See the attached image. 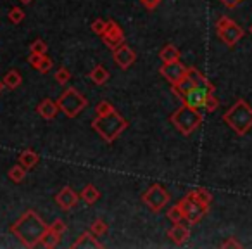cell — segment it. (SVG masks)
I'll return each mask as SVG.
<instances>
[{
  "mask_svg": "<svg viewBox=\"0 0 252 249\" xmlns=\"http://www.w3.org/2000/svg\"><path fill=\"white\" fill-rule=\"evenodd\" d=\"M26 172H28V170H26L25 166L16 165V166H12V168L9 170L7 177H9V180H12L14 183H21L23 180L26 178Z\"/></svg>",
  "mask_w": 252,
  "mask_h": 249,
  "instance_id": "cell-26",
  "label": "cell"
},
{
  "mask_svg": "<svg viewBox=\"0 0 252 249\" xmlns=\"http://www.w3.org/2000/svg\"><path fill=\"white\" fill-rule=\"evenodd\" d=\"M105 28H107V21H104V19H95V21L92 23V32L98 36L104 35Z\"/></svg>",
  "mask_w": 252,
  "mask_h": 249,
  "instance_id": "cell-34",
  "label": "cell"
},
{
  "mask_svg": "<svg viewBox=\"0 0 252 249\" xmlns=\"http://www.w3.org/2000/svg\"><path fill=\"white\" fill-rule=\"evenodd\" d=\"M36 112H38L43 119H54L57 116V112H59L57 101H52V99H43V101L36 106Z\"/></svg>",
  "mask_w": 252,
  "mask_h": 249,
  "instance_id": "cell-16",
  "label": "cell"
},
{
  "mask_svg": "<svg viewBox=\"0 0 252 249\" xmlns=\"http://www.w3.org/2000/svg\"><path fill=\"white\" fill-rule=\"evenodd\" d=\"M168 237L175 242L176 246H183L187 241L190 239V228L185 227V225L180 221V223H175L171 228L168 230Z\"/></svg>",
  "mask_w": 252,
  "mask_h": 249,
  "instance_id": "cell-15",
  "label": "cell"
},
{
  "mask_svg": "<svg viewBox=\"0 0 252 249\" xmlns=\"http://www.w3.org/2000/svg\"><path fill=\"white\" fill-rule=\"evenodd\" d=\"M168 220L171 221V223H180V221L185 220L182 208H180L178 204H175V206H171V208L168 210Z\"/></svg>",
  "mask_w": 252,
  "mask_h": 249,
  "instance_id": "cell-28",
  "label": "cell"
},
{
  "mask_svg": "<svg viewBox=\"0 0 252 249\" xmlns=\"http://www.w3.org/2000/svg\"><path fill=\"white\" fill-rule=\"evenodd\" d=\"M78 201H80V194L74 192L71 187H64V189H61L59 192H57V196H56L57 206H59L61 210H64V211L73 210V208L78 204Z\"/></svg>",
  "mask_w": 252,
  "mask_h": 249,
  "instance_id": "cell-13",
  "label": "cell"
},
{
  "mask_svg": "<svg viewBox=\"0 0 252 249\" xmlns=\"http://www.w3.org/2000/svg\"><path fill=\"white\" fill-rule=\"evenodd\" d=\"M57 106H59V111L63 112L66 118L73 119L88 106V99L85 97V95H81L74 87H67L66 90L61 94V97L57 99Z\"/></svg>",
  "mask_w": 252,
  "mask_h": 249,
  "instance_id": "cell-5",
  "label": "cell"
},
{
  "mask_svg": "<svg viewBox=\"0 0 252 249\" xmlns=\"http://www.w3.org/2000/svg\"><path fill=\"white\" fill-rule=\"evenodd\" d=\"M47 49H49V47H47V43L43 42V40H40V38L35 40V42L30 45V52H32V54H40V56H45Z\"/></svg>",
  "mask_w": 252,
  "mask_h": 249,
  "instance_id": "cell-33",
  "label": "cell"
},
{
  "mask_svg": "<svg viewBox=\"0 0 252 249\" xmlns=\"http://www.w3.org/2000/svg\"><path fill=\"white\" fill-rule=\"evenodd\" d=\"M112 111H116V109H114V106H112L109 101H102V102H98L97 107H95V112H97V116L111 114Z\"/></svg>",
  "mask_w": 252,
  "mask_h": 249,
  "instance_id": "cell-30",
  "label": "cell"
},
{
  "mask_svg": "<svg viewBox=\"0 0 252 249\" xmlns=\"http://www.w3.org/2000/svg\"><path fill=\"white\" fill-rule=\"evenodd\" d=\"M49 227H50V230H54V232H56V234H59V235H64V232L67 230L66 221L61 220V218H57V220H54V223H52V225H49Z\"/></svg>",
  "mask_w": 252,
  "mask_h": 249,
  "instance_id": "cell-35",
  "label": "cell"
},
{
  "mask_svg": "<svg viewBox=\"0 0 252 249\" xmlns=\"http://www.w3.org/2000/svg\"><path fill=\"white\" fill-rule=\"evenodd\" d=\"M90 232L95 235V237H100V235H105L109 232V225L105 223L104 220H100V218H97V220L92 221L90 225Z\"/></svg>",
  "mask_w": 252,
  "mask_h": 249,
  "instance_id": "cell-27",
  "label": "cell"
},
{
  "mask_svg": "<svg viewBox=\"0 0 252 249\" xmlns=\"http://www.w3.org/2000/svg\"><path fill=\"white\" fill-rule=\"evenodd\" d=\"M187 74H189L190 78L193 80V83H195V87H206V88H211V90H216V87H214L213 83H211L209 80H207L206 76H204L202 73H200L197 68H189V71H187Z\"/></svg>",
  "mask_w": 252,
  "mask_h": 249,
  "instance_id": "cell-19",
  "label": "cell"
},
{
  "mask_svg": "<svg viewBox=\"0 0 252 249\" xmlns=\"http://www.w3.org/2000/svg\"><path fill=\"white\" fill-rule=\"evenodd\" d=\"M90 80L95 85H105L109 81V71L105 70L102 64H97L94 70L90 71Z\"/></svg>",
  "mask_w": 252,
  "mask_h": 249,
  "instance_id": "cell-20",
  "label": "cell"
},
{
  "mask_svg": "<svg viewBox=\"0 0 252 249\" xmlns=\"http://www.w3.org/2000/svg\"><path fill=\"white\" fill-rule=\"evenodd\" d=\"M140 2L144 4L145 9H149V11H154V9L161 4V0H140Z\"/></svg>",
  "mask_w": 252,
  "mask_h": 249,
  "instance_id": "cell-39",
  "label": "cell"
},
{
  "mask_svg": "<svg viewBox=\"0 0 252 249\" xmlns=\"http://www.w3.org/2000/svg\"><path fill=\"white\" fill-rule=\"evenodd\" d=\"M112 57H114L116 64H118L121 70H128L131 64L137 61V54L131 47H128L126 43H121L118 49L112 50Z\"/></svg>",
  "mask_w": 252,
  "mask_h": 249,
  "instance_id": "cell-12",
  "label": "cell"
},
{
  "mask_svg": "<svg viewBox=\"0 0 252 249\" xmlns=\"http://www.w3.org/2000/svg\"><path fill=\"white\" fill-rule=\"evenodd\" d=\"M221 248H224V249H228V248H235V249H238V248H242V242H238L235 237H228L226 241L221 244Z\"/></svg>",
  "mask_w": 252,
  "mask_h": 249,
  "instance_id": "cell-37",
  "label": "cell"
},
{
  "mask_svg": "<svg viewBox=\"0 0 252 249\" xmlns=\"http://www.w3.org/2000/svg\"><path fill=\"white\" fill-rule=\"evenodd\" d=\"M178 206L182 208L185 221H189L190 225L199 223V221L207 214V211H209V206H204V204L197 203V201H192L187 196L178 201Z\"/></svg>",
  "mask_w": 252,
  "mask_h": 249,
  "instance_id": "cell-8",
  "label": "cell"
},
{
  "mask_svg": "<svg viewBox=\"0 0 252 249\" xmlns=\"http://www.w3.org/2000/svg\"><path fill=\"white\" fill-rule=\"evenodd\" d=\"M214 90L206 87H195L192 88L190 92H187L185 95L182 97V104H187L190 107H195V109H202L204 104H206V99L209 94H213Z\"/></svg>",
  "mask_w": 252,
  "mask_h": 249,
  "instance_id": "cell-11",
  "label": "cell"
},
{
  "mask_svg": "<svg viewBox=\"0 0 252 249\" xmlns=\"http://www.w3.org/2000/svg\"><path fill=\"white\" fill-rule=\"evenodd\" d=\"M49 230V225L36 214V211L28 210L26 213H23L14 223L11 225V232L16 235L19 242L25 248H36L40 246L43 234Z\"/></svg>",
  "mask_w": 252,
  "mask_h": 249,
  "instance_id": "cell-1",
  "label": "cell"
},
{
  "mask_svg": "<svg viewBox=\"0 0 252 249\" xmlns=\"http://www.w3.org/2000/svg\"><path fill=\"white\" fill-rule=\"evenodd\" d=\"M5 83V87L11 88V90H14V88H18L19 85L23 83V76L21 73H19L18 70H9L7 73H5V76L2 78Z\"/></svg>",
  "mask_w": 252,
  "mask_h": 249,
  "instance_id": "cell-23",
  "label": "cell"
},
{
  "mask_svg": "<svg viewBox=\"0 0 252 249\" xmlns=\"http://www.w3.org/2000/svg\"><path fill=\"white\" fill-rule=\"evenodd\" d=\"M249 33H251V35H252V25H251V28H249Z\"/></svg>",
  "mask_w": 252,
  "mask_h": 249,
  "instance_id": "cell-43",
  "label": "cell"
},
{
  "mask_svg": "<svg viewBox=\"0 0 252 249\" xmlns=\"http://www.w3.org/2000/svg\"><path fill=\"white\" fill-rule=\"evenodd\" d=\"M159 57H161L162 63H175V61H180V50L173 43H168L166 47H162Z\"/></svg>",
  "mask_w": 252,
  "mask_h": 249,
  "instance_id": "cell-21",
  "label": "cell"
},
{
  "mask_svg": "<svg viewBox=\"0 0 252 249\" xmlns=\"http://www.w3.org/2000/svg\"><path fill=\"white\" fill-rule=\"evenodd\" d=\"M102 42L111 50L118 49L121 43H125V32H123L121 26L114 19H109L107 21V28H105L104 35H102Z\"/></svg>",
  "mask_w": 252,
  "mask_h": 249,
  "instance_id": "cell-9",
  "label": "cell"
},
{
  "mask_svg": "<svg viewBox=\"0 0 252 249\" xmlns=\"http://www.w3.org/2000/svg\"><path fill=\"white\" fill-rule=\"evenodd\" d=\"M216 32H218L220 40L226 47H235L242 40V36L245 35L244 28H242V26H238L233 19L226 18V16H223V18L218 19Z\"/></svg>",
  "mask_w": 252,
  "mask_h": 249,
  "instance_id": "cell-6",
  "label": "cell"
},
{
  "mask_svg": "<svg viewBox=\"0 0 252 249\" xmlns=\"http://www.w3.org/2000/svg\"><path fill=\"white\" fill-rule=\"evenodd\" d=\"M71 80V71L67 68H59L56 71V81L59 85H67V81Z\"/></svg>",
  "mask_w": 252,
  "mask_h": 249,
  "instance_id": "cell-32",
  "label": "cell"
},
{
  "mask_svg": "<svg viewBox=\"0 0 252 249\" xmlns=\"http://www.w3.org/2000/svg\"><path fill=\"white\" fill-rule=\"evenodd\" d=\"M169 199H171V196L168 194V190H166L162 185H159V183L151 185L147 192L142 196L144 204L151 211H154V213H159L161 210H164V206H168Z\"/></svg>",
  "mask_w": 252,
  "mask_h": 249,
  "instance_id": "cell-7",
  "label": "cell"
},
{
  "mask_svg": "<svg viewBox=\"0 0 252 249\" xmlns=\"http://www.w3.org/2000/svg\"><path fill=\"white\" fill-rule=\"evenodd\" d=\"M4 88H5V83H4V80H0V94L4 92Z\"/></svg>",
  "mask_w": 252,
  "mask_h": 249,
  "instance_id": "cell-41",
  "label": "cell"
},
{
  "mask_svg": "<svg viewBox=\"0 0 252 249\" xmlns=\"http://www.w3.org/2000/svg\"><path fill=\"white\" fill-rule=\"evenodd\" d=\"M19 2H23V4H32L33 0H19Z\"/></svg>",
  "mask_w": 252,
  "mask_h": 249,
  "instance_id": "cell-42",
  "label": "cell"
},
{
  "mask_svg": "<svg viewBox=\"0 0 252 249\" xmlns=\"http://www.w3.org/2000/svg\"><path fill=\"white\" fill-rule=\"evenodd\" d=\"M61 237H63V235L56 234V232L50 230V227H49V230L43 234L42 241H40V246H43V248H47V249H54V248H57V246H59Z\"/></svg>",
  "mask_w": 252,
  "mask_h": 249,
  "instance_id": "cell-24",
  "label": "cell"
},
{
  "mask_svg": "<svg viewBox=\"0 0 252 249\" xmlns=\"http://www.w3.org/2000/svg\"><path fill=\"white\" fill-rule=\"evenodd\" d=\"M223 121L237 135H245L252 128V107L245 99H238L223 114Z\"/></svg>",
  "mask_w": 252,
  "mask_h": 249,
  "instance_id": "cell-2",
  "label": "cell"
},
{
  "mask_svg": "<svg viewBox=\"0 0 252 249\" xmlns=\"http://www.w3.org/2000/svg\"><path fill=\"white\" fill-rule=\"evenodd\" d=\"M42 59H43V56H40V54H32V52H30L28 63H30V66H33L36 70V68H38V64L42 63Z\"/></svg>",
  "mask_w": 252,
  "mask_h": 249,
  "instance_id": "cell-38",
  "label": "cell"
},
{
  "mask_svg": "<svg viewBox=\"0 0 252 249\" xmlns=\"http://www.w3.org/2000/svg\"><path fill=\"white\" fill-rule=\"evenodd\" d=\"M218 107H220V99H218L216 95H214V92H213V94L207 95L206 104H204V107H202V109H206L207 112H214Z\"/></svg>",
  "mask_w": 252,
  "mask_h": 249,
  "instance_id": "cell-29",
  "label": "cell"
},
{
  "mask_svg": "<svg viewBox=\"0 0 252 249\" xmlns=\"http://www.w3.org/2000/svg\"><path fill=\"white\" fill-rule=\"evenodd\" d=\"M71 248L73 249H102L104 244L98 242L97 239H95V235L88 230V232H83V234L78 235V239L73 242Z\"/></svg>",
  "mask_w": 252,
  "mask_h": 249,
  "instance_id": "cell-14",
  "label": "cell"
},
{
  "mask_svg": "<svg viewBox=\"0 0 252 249\" xmlns=\"http://www.w3.org/2000/svg\"><path fill=\"white\" fill-rule=\"evenodd\" d=\"M187 197H190L192 201H197V203L204 204V206H209V204L213 203V196H211V192L207 189H202V187L190 190V192L187 194Z\"/></svg>",
  "mask_w": 252,
  "mask_h": 249,
  "instance_id": "cell-18",
  "label": "cell"
},
{
  "mask_svg": "<svg viewBox=\"0 0 252 249\" xmlns=\"http://www.w3.org/2000/svg\"><path fill=\"white\" fill-rule=\"evenodd\" d=\"M169 121H171V125L180 132V134L189 137V135H192L193 132L202 125L204 116L199 109L183 104L182 107H178L171 116H169Z\"/></svg>",
  "mask_w": 252,
  "mask_h": 249,
  "instance_id": "cell-4",
  "label": "cell"
},
{
  "mask_svg": "<svg viewBox=\"0 0 252 249\" xmlns=\"http://www.w3.org/2000/svg\"><path fill=\"white\" fill-rule=\"evenodd\" d=\"M36 163H38V154H36L33 149H26V151H23L21 154H19V165L25 166L26 170L33 168Z\"/></svg>",
  "mask_w": 252,
  "mask_h": 249,
  "instance_id": "cell-22",
  "label": "cell"
},
{
  "mask_svg": "<svg viewBox=\"0 0 252 249\" xmlns=\"http://www.w3.org/2000/svg\"><path fill=\"white\" fill-rule=\"evenodd\" d=\"M52 66H54L52 59H50V57H47V56H43L42 63L38 64V68H36V71H40V73H42V74H47L50 70H52Z\"/></svg>",
  "mask_w": 252,
  "mask_h": 249,
  "instance_id": "cell-36",
  "label": "cell"
},
{
  "mask_svg": "<svg viewBox=\"0 0 252 249\" xmlns=\"http://www.w3.org/2000/svg\"><path fill=\"white\" fill-rule=\"evenodd\" d=\"M81 199L85 201L87 204H95L98 199H100V192H98V189L95 185H92V183H88L87 187H85L83 190H81Z\"/></svg>",
  "mask_w": 252,
  "mask_h": 249,
  "instance_id": "cell-25",
  "label": "cell"
},
{
  "mask_svg": "<svg viewBox=\"0 0 252 249\" xmlns=\"http://www.w3.org/2000/svg\"><path fill=\"white\" fill-rule=\"evenodd\" d=\"M159 71H161V74L169 81V83L176 85L178 81H182L183 78H185L189 68H187L185 64L180 63V61H175V63H162V66Z\"/></svg>",
  "mask_w": 252,
  "mask_h": 249,
  "instance_id": "cell-10",
  "label": "cell"
},
{
  "mask_svg": "<svg viewBox=\"0 0 252 249\" xmlns=\"http://www.w3.org/2000/svg\"><path fill=\"white\" fill-rule=\"evenodd\" d=\"M23 19H25V11L19 7H12L11 11H9V21L12 23V25H19V23H23Z\"/></svg>",
  "mask_w": 252,
  "mask_h": 249,
  "instance_id": "cell-31",
  "label": "cell"
},
{
  "mask_svg": "<svg viewBox=\"0 0 252 249\" xmlns=\"http://www.w3.org/2000/svg\"><path fill=\"white\" fill-rule=\"evenodd\" d=\"M220 2L224 5V7H228V9H235V7H237V5H240L242 0H220Z\"/></svg>",
  "mask_w": 252,
  "mask_h": 249,
  "instance_id": "cell-40",
  "label": "cell"
},
{
  "mask_svg": "<svg viewBox=\"0 0 252 249\" xmlns=\"http://www.w3.org/2000/svg\"><path fill=\"white\" fill-rule=\"evenodd\" d=\"M92 128L100 135L102 141L111 144V142H114L116 139L128 128V121H126L118 111H112L111 114L97 116V118L92 121Z\"/></svg>",
  "mask_w": 252,
  "mask_h": 249,
  "instance_id": "cell-3",
  "label": "cell"
},
{
  "mask_svg": "<svg viewBox=\"0 0 252 249\" xmlns=\"http://www.w3.org/2000/svg\"><path fill=\"white\" fill-rule=\"evenodd\" d=\"M192 88H195V83H193V80L189 76V74H185V78H183L182 81H178L176 85H171V92L176 95V97L182 101V97L187 94V92H190Z\"/></svg>",
  "mask_w": 252,
  "mask_h": 249,
  "instance_id": "cell-17",
  "label": "cell"
}]
</instances>
